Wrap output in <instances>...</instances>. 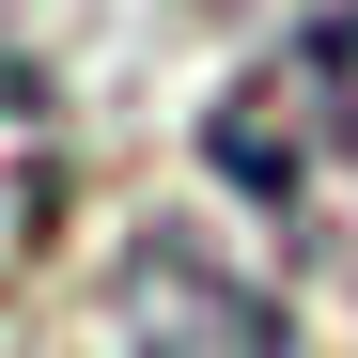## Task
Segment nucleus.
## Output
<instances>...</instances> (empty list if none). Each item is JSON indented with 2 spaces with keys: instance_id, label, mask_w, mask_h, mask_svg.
I'll return each instance as SVG.
<instances>
[{
  "instance_id": "nucleus-1",
  "label": "nucleus",
  "mask_w": 358,
  "mask_h": 358,
  "mask_svg": "<svg viewBox=\"0 0 358 358\" xmlns=\"http://www.w3.org/2000/svg\"><path fill=\"white\" fill-rule=\"evenodd\" d=\"M203 171L280 265L358 280V47H250V78H218L203 109Z\"/></svg>"
},
{
  "instance_id": "nucleus-2",
  "label": "nucleus",
  "mask_w": 358,
  "mask_h": 358,
  "mask_svg": "<svg viewBox=\"0 0 358 358\" xmlns=\"http://www.w3.org/2000/svg\"><path fill=\"white\" fill-rule=\"evenodd\" d=\"M109 358H312L265 280H234L203 234H125V296H109Z\"/></svg>"
},
{
  "instance_id": "nucleus-3",
  "label": "nucleus",
  "mask_w": 358,
  "mask_h": 358,
  "mask_svg": "<svg viewBox=\"0 0 358 358\" xmlns=\"http://www.w3.org/2000/svg\"><path fill=\"white\" fill-rule=\"evenodd\" d=\"M47 218H63V109H47V78L0 47V265L47 250Z\"/></svg>"
},
{
  "instance_id": "nucleus-4",
  "label": "nucleus",
  "mask_w": 358,
  "mask_h": 358,
  "mask_svg": "<svg viewBox=\"0 0 358 358\" xmlns=\"http://www.w3.org/2000/svg\"><path fill=\"white\" fill-rule=\"evenodd\" d=\"M203 16H250L265 47H358V0H203Z\"/></svg>"
}]
</instances>
